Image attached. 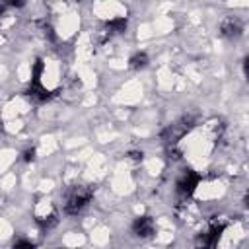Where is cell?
<instances>
[{"mask_svg":"<svg viewBox=\"0 0 249 249\" xmlns=\"http://www.w3.org/2000/svg\"><path fill=\"white\" fill-rule=\"evenodd\" d=\"M14 249H35V245L31 241H27V239H18L14 243Z\"/></svg>","mask_w":249,"mask_h":249,"instance_id":"9","label":"cell"},{"mask_svg":"<svg viewBox=\"0 0 249 249\" xmlns=\"http://www.w3.org/2000/svg\"><path fill=\"white\" fill-rule=\"evenodd\" d=\"M198 181H200V175H198L196 171H193V169H187V171L179 177V181H177V191H179V195H183V196L193 195L195 189H196V185H198Z\"/></svg>","mask_w":249,"mask_h":249,"instance_id":"2","label":"cell"},{"mask_svg":"<svg viewBox=\"0 0 249 249\" xmlns=\"http://www.w3.org/2000/svg\"><path fill=\"white\" fill-rule=\"evenodd\" d=\"M154 230H156V226H154V220L150 216H140L132 224V231L138 237H150L154 233Z\"/></svg>","mask_w":249,"mask_h":249,"instance_id":"3","label":"cell"},{"mask_svg":"<svg viewBox=\"0 0 249 249\" xmlns=\"http://www.w3.org/2000/svg\"><path fill=\"white\" fill-rule=\"evenodd\" d=\"M37 224L43 228V230H51L53 226H56V222H58V218H56V212L51 208L49 212H45V214H37Z\"/></svg>","mask_w":249,"mask_h":249,"instance_id":"7","label":"cell"},{"mask_svg":"<svg viewBox=\"0 0 249 249\" xmlns=\"http://www.w3.org/2000/svg\"><path fill=\"white\" fill-rule=\"evenodd\" d=\"M128 64H130L132 70H140V68H144V66L148 64V54H146V53H136V54L130 56Z\"/></svg>","mask_w":249,"mask_h":249,"instance_id":"8","label":"cell"},{"mask_svg":"<svg viewBox=\"0 0 249 249\" xmlns=\"http://www.w3.org/2000/svg\"><path fill=\"white\" fill-rule=\"evenodd\" d=\"M2 12H4V8H2V6H0V16H2Z\"/></svg>","mask_w":249,"mask_h":249,"instance_id":"12","label":"cell"},{"mask_svg":"<svg viewBox=\"0 0 249 249\" xmlns=\"http://www.w3.org/2000/svg\"><path fill=\"white\" fill-rule=\"evenodd\" d=\"M124 31H126V19H124V18H113V19H109V21L105 23V27H103L105 37L121 35V33H124Z\"/></svg>","mask_w":249,"mask_h":249,"instance_id":"5","label":"cell"},{"mask_svg":"<svg viewBox=\"0 0 249 249\" xmlns=\"http://www.w3.org/2000/svg\"><path fill=\"white\" fill-rule=\"evenodd\" d=\"M220 31H222V35H224V37L233 39V37H237V35L241 33V23H239V19L226 18V19L220 23Z\"/></svg>","mask_w":249,"mask_h":249,"instance_id":"6","label":"cell"},{"mask_svg":"<svg viewBox=\"0 0 249 249\" xmlns=\"http://www.w3.org/2000/svg\"><path fill=\"white\" fill-rule=\"evenodd\" d=\"M23 160H25V161H33V160H35V148L25 150V152H23Z\"/></svg>","mask_w":249,"mask_h":249,"instance_id":"10","label":"cell"},{"mask_svg":"<svg viewBox=\"0 0 249 249\" xmlns=\"http://www.w3.org/2000/svg\"><path fill=\"white\" fill-rule=\"evenodd\" d=\"M142 156H144V154H142V152H138V150L128 152V158H130V160H134V161H140V160H142Z\"/></svg>","mask_w":249,"mask_h":249,"instance_id":"11","label":"cell"},{"mask_svg":"<svg viewBox=\"0 0 249 249\" xmlns=\"http://www.w3.org/2000/svg\"><path fill=\"white\" fill-rule=\"evenodd\" d=\"M27 95L33 99V101H39V103H43V101H47V99H51V91L41 84V80H31V84H29V89H27Z\"/></svg>","mask_w":249,"mask_h":249,"instance_id":"4","label":"cell"},{"mask_svg":"<svg viewBox=\"0 0 249 249\" xmlns=\"http://www.w3.org/2000/svg\"><path fill=\"white\" fill-rule=\"evenodd\" d=\"M91 196H93V191L88 185H72L64 196V212L70 216L78 214L91 200Z\"/></svg>","mask_w":249,"mask_h":249,"instance_id":"1","label":"cell"}]
</instances>
